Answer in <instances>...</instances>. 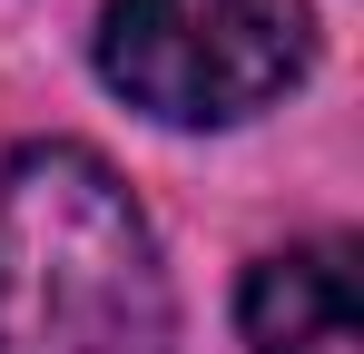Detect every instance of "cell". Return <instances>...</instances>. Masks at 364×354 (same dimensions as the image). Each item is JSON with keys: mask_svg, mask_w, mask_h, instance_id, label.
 Segmentation results:
<instances>
[{"mask_svg": "<svg viewBox=\"0 0 364 354\" xmlns=\"http://www.w3.org/2000/svg\"><path fill=\"white\" fill-rule=\"evenodd\" d=\"M246 315V354H364V315H355V246L315 236L266 256L237 295Z\"/></svg>", "mask_w": 364, "mask_h": 354, "instance_id": "cell-3", "label": "cell"}, {"mask_svg": "<svg viewBox=\"0 0 364 354\" xmlns=\"http://www.w3.org/2000/svg\"><path fill=\"white\" fill-rule=\"evenodd\" d=\"M0 354H178L158 236L99 148L0 168Z\"/></svg>", "mask_w": 364, "mask_h": 354, "instance_id": "cell-1", "label": "cell"}, {"mask_svg": "<svg viewBox=\"0 0 364 354\" xmlns=\"http://www.w3.org/2000/svg\"><path fill=\"white\" fill-rule=\"evenodd\" d=\"M315 59L305 0H109L99 79L168 128H227L286 99Z\"/></svg>", "mask_w": 364, "mask_h": 354, "instance_id": "cell-2", "label": "cell"}]
</instances>
